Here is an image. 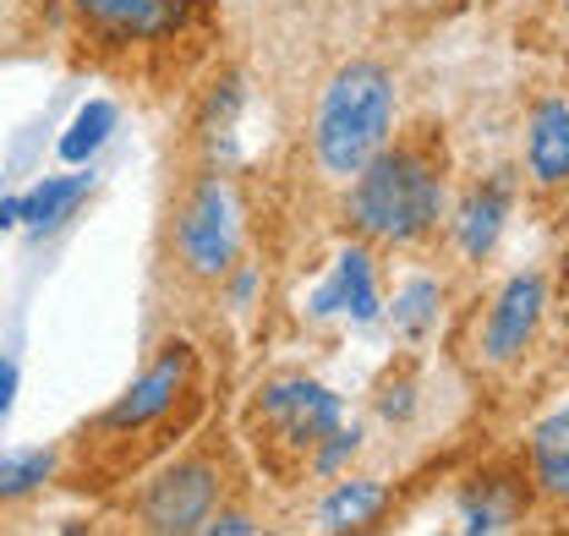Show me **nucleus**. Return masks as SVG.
Instances as JSON below:
<instances>
[{
  "label": "nucleus",
  "instance_id": "4be33fe9",
  "mask_svg": "<svg viewBox=\"0 0 569 536\" xmlns=\"http://www.w3.org/2000/svg\"><path fill=\"white\" fill-rule=\"evenodd\" d=\"M565 6H569V0H565Z\"/></svg>",
  "mask_w": 569,
  "mask_h": 536
},
{
  "label": "nucleus",
  "instance_id": "6ab92c4d",
  "mask_svg": "<svg viewBox=\"0 0 569 536\" xmlns=\"http://www.w3.org/2000/svg\"><path fill=\"white\" fill-rule=\"evenodd\" d=\"M351 449H356V433H340V427H335V433H329V438L318 444V455H312V470H318V476L340 470V466H346V455H351Z\"/></svg>",
  "mask_w": 569,
  "mask_h": 536
},
{
  "label": "nucleus",
  "instance_id": "dca6fc26",
  "mask_svg": "<svg viewBox=\"0 0 569 536\" xmlns=\"http://www.w3.org/2000/svg\"><path fill=\"white\" fill-rule=\"evenodd\" d=\"M116 127V105L110 99H93V105H82V116L67 127L61 137V165H82V159H93V148L110 137Z\"/></svg>",
  "mask_w": 569,
  "mask_h": 536
},
{
  "label": "nucleus",
  "instance_id": "aec40b11",
  "mask_svg": "<svg viewBox=\"0 0 569 536\" xmlns=\"http://www.w3.org/2000/svg\"><path fill=\"white\" fill-rule=\"evenodd\" d=\"M203 532L209 536H247L252 532V520H247L241 509H224V515H209V520H203Z\"/></svg>",
  "mask_w": 569,
  "mask_h": 536
},
{
  "label": "nucleus",
  "instance_id": "a211bd4d",
  "mask_svg": "<svg viewBox=\"0 0 569 536\" xmlns=\"http://www.w3.org/2000/svg\"><path fill=\"white\" fill-rule=\"evenodd\" d=\"M432 307H438V285H432V279H417V285H406V296H400V307H395V324H400L406 335H422L427 324H432Z\"/></svg>",
  "mask_w": 569,
  "mask_h": 536
},
{
  "label": "nucleus",
  "instance_id": "f3484780",
  "mask_svg": "<svg viewBox=\"0 0 569 536\" xmlns=\"http://www.w3.org/2000/svg\"><path fill=\"white\" fill-rule=\"evenodd\" d=\"M44 476H56V449H33V455H22V460H6V466H0V498L33 493Z\"/></svg>",
  "mask_w": 569,
  "mask_h": 536
},
{
  "label": "nucleus",
  "instance_id": "20e7f679",
  "mask_svg": "<svg viewBox=\"0 0 569 536\" xmlns=\"http://www.w3.org/2000/svg\"><path fill=\"white\" fill-rule=\"evenodd\" d=\"M213 504H219V470L209 460H181L142 493V526L159 536L203 532Z\"/></svg>",
  "mask_w": 569,
  "mask_h": 536
},
{
  "label": "nucleus",
  "instance_id": "39448f33",
  "mask_svg": "<svg viewBox=\"0 0 569 536\" xmlns=\"http://www.w3.org/2000/svg\"><path fill=\"white\" fill-rule=\"evenodd\" d=\"M258 405L284 433V444H296V449H318L340 427V400L329 389H318L312 378H274Z\"/></svg>",
  "mask_w": 569,
  "mask_h": 536
},
{
  "label": "nucleus",
  "instance_id": "f257e3e1",
  "mask_svg": "<svg viewBox=\"0 0 569 536\" xmlns=\"http://www.w3.org/2000/svg\"><path fill=\"white\" fill-rule=\"evenodd\" d=\"M395 127V82L389 71L372 61H351L340 67L323 93H318V116H312V148L318 165L329 176H356Z\"/></svg>",
  "mask_w": 569,
  "mask_h": 536
},
{
  "label": "nucleus",
  "instance_id": "9d476101",
  "mask_svg": "<svg viewBox=\"0 0 569 536\" xmlns=\"http://www.w3.org/2000/svg\"><path fill=\"white\" fill-rule=\"evenodd\" d=\"M526 165L537 187H565L569 181V105L565 99H542L531 116V142H526Z\"/></svg>",
  "mask_w": 569,
  "mask_h": 536
},
{
  "label": "nucleus",
  "instance_id": "423d86ee",
  "mask_svg": "<svg viewBox=\"0 0 569 536\" xmlns=\"http://www.w3.org/2000/svg\"><path fill=\"white\" fill-rule=\"evenodd\" d=\"M542 307H548V279L542 274H515L493 296V312H488V329H482V356L488 361H515L537 335Z\"/></svg>",
  "mask_w": 569,
  "mask_h": 536
},
{
  "label": "nucleus",
  "instance_id": "2eb2a0df",
  "mask_svg": "<svg viewBox=\"0 0 569 536\" xmlns=\"http://www.w3.org/2000/svg\"><path fill=\"white\" fill-rule=\"evenodd\" d=\"M335 290H340V307H351L356 324H372V318H378V279H372V258H367L361 247H346V252H340Z\"/></svg>",
  "mask_w": 569,
  "mask_h": 536
},
{
  "label": "nucleus",
  "instance_id": "1a4fd4ad",
  "mask_svg": "<svg viewBox=\"0 0 569 536\" xmlns=\"http://www.w3.org/2000/svg\"><path fill=\"white\" fill-rule=\"evenodd\" d=\"M503 214H509V181H477L466 198H460V214H455V241H460V252L471 258V264H482L488 252L498 247V236H503Z\"/></svg>",
  "mask_w": 569,
  "mask_h": 536
},
{
  "label": "nucleus",
  "instance_id": "0eeeda50",
  "mask_svg": "<svg viewBox=\"0 0 569 536\" xmlns=\"http://www.w3.org/2000/svg\"><path fill=\"white\" fill-rule=\"evenodd\" d=\"M187 378H192V356L181 350V345H170L148 373H142L138 384L121 395V400L104 410V427H116V433H138V427H153L170 405L181 400V389H187Z\"/></svg>",
  "mask_w": 569,
  "mask_h": 536
},
{
  "label": "nucleus",
  "instance_id": "7ed1b4c3",
  "mask_svg": "<svg viewBox=\"0 0 569 536\" xmlns=\"http://www.w3.org/2000/svg\"><path fill=\"white\" fill-rule=\"evenodd\" d=\"M170 241H176V258L198 279H219L224 268L236 264L241 225H236V198H230V187L219 176H203L192 187V198L181 202V214L170 225Z\"/></svg>",
  "mask_w": 569,
  "mask_h": 536
},
{
  "label": "nucleus",
  "instance_id": "412c9836",
  "mask_svg": "<svg viewBox=\"0 0 569 536\" xmlns=\"http://www.w3.org/2000/svg\"><path fill=\"white\" fill-rule=\"evenodd\" d=\"M11 395H17V367H11V361H0V416L11 410Z\"/></svg>",
  "mask_w": 569,
  "mask_h": 536
},
{
  "label": "nucleus",
  "instance_id": "9b49d317",
  "mask_svg": "<svg viewBox=\"0 0 569 536\" xmlns=\"http://www.w3.org/2000/svg\"><path fill=\"white\" fill-rule=\"evenodd\" d=\"M389 504V487L372 476H351L340 487H329V498L318 504V526L323 532H367Z\"/></svg>",
  "mask_w": 569,
  "mask_h": 536
},
{
  "label": "nucleus",
  "instance_id": "6e6552de",
  "mask_svg": "<svg viewBox=\"0 0 569 536\" xmlns=\"http://www.w3.org/2000/svg\"><path fill=\"white\" fill-rule=\"evenodd\" d=\"M71 6L116 39H164L187 22V0H71Z\"/></svg>",
  "mask_w": 569,
  "mask_h": 536
},
{
  "label": "nucleus",
  "instance_id": "4468645a",
  "mask_svg": "<svg viewBox=\"0 0 569 536\" xmlns=\"http://www.w3.org/2000/svg\"><path fill=\"white\" fill-rule=\"evenodd\" d=\"M82 192V176H56V181H44V187H33L28 198H11L0 202V225H50V219H61L71 202Z\"/></svg>",
  "mask_w": 569,
  "mask_h": 536
},
{
  "label": "nucleus",
  "instance_id": "f8f14e48",
  "mask_svg": "<svg viewBox=\"0 0 569 536\" xmlns=\"http://www.w3.org/2000/svg\"><path fill=\"white\" fill-rule=\"evenodd\" d=\"M531 476L548 498H569V405L537 421L531 433Z\"/></svg>",
  "mask_w": 569,
  "mask_h": 536
},
{
  "label": "nucleus",
  "instance_id": "f03ea898",
  "mask_svg": "<svg viewBox=\"0 0 569 536\" xmlns=\"http://www.w3.org/2000/svg\"><path fill=\"white\" fill-rule=\"evenodd\" d=\"M438 176L427 170L417 148H378L361 170H356L351 192V225L361 236L378 241H417L438 225Z\"/></svg>",
  "mask_w": 569,
  "mask_h": 536
},
{
  "label": "nucleus",
  "instance_id": "ddd939ff",
  "mask_svg": "<svg viewBox=\"0 0 569 536\" xmlns=\"http://www.w3.org/2000/svg\"><path fill=\"white\" fill-rule=\"evenodd\" d=\"M520 509H526V498L515 493V482H477L466 498H460V515H466V532H509L515 520H520Z\"/></svg>",
  "mask_w": 569,
  "mask_h": 536
}]
</instances>
